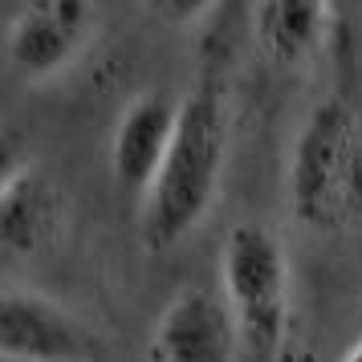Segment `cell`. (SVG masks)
<instances>
[{"label": "cell", "instance_id": "8", "mask_svg": "<svg viewBox=\"0 0 362 362\" xmlns=\"http://www.w3.org/2000/svg\"><path fill=\"white\" fill-rule=\"evenodd\" d=\"M175 127H180V102H171L167 94L147 90L134 102H127L110 134V171L122 192H134L143 199V192L155 183L171 151Z\"/></svg>", "mask_w": 362, "mask_h": 362}, {"label": "cell", "instance_id": "7", "mask_svg": "<svg viewBox=\"0 0 362 362\" xmlns=\"http://www.w3.org/2000/svg\"><path fill=\"white\" fill-rule=\"evenodd\" d=\"M69 228L66 187L41 167H25L0 196V252L13 261H33L62 245Z\"/></svg>", "mask_w": 362, "mask_h": 362}, {"label": "cell", "instance_id": "1", "mask_svg": "<svg viewBox=\"0 0 362 362\" xmlns=\"http://www.w3.org/2000/svg\"><path fill=\"white\" fill-rule=\"evenodd\" d=\"M228 159V115L216 90H196L180 102V127L159 175L139 199V236L163 252L175 248L212 212Z\"/></svg>", "mask_w": 362, "mask_h": 362}, {"label": "cell", "instance_id": "3", "mask_svg": "<svg viewBox=\"0 0 362 362\" xmlns=\"http://www.w3.org/2000/svg\"><path fill=\"white\" fill-rule=\"evenodd\" d=\"M220 293L228 301L245 354L277 358L289 338V264L285 248L273 232L257 220H240L220 248Z\"/></svg>", "mask_w": 362, "mask_h": 362}, {"label": "cell", "instance_id": "9", "mask_svg": "<svg viewBox=\"0 0 362 362\" xmlns=\"http://www.w3.org/2000/svg\"><path fill=\"white\" fill-rule=\"evenodd\" d=\"M326 25V0H257L252 41L273 66H297L310 57Z\"/></svg>", "mask_w": 362, "mask_h": 362}, {"label": "cell", "instance_id": "11", "mask_svg": "<svg viewBox=\"0 0 362 362\" xmlns=\"http://www.w3.org/2000/svg\"><path fill=\"white\" fill-rule=\"evenodd\" d=\"M25 147H21V139L8 127H0V196L8 192V183L17 180L21 171H25Z\"/></svg>", "mask_w": 362, "mask_h": 362}, {"label": "cell", "instance_id": "12", "mask_svg": "<svg viewBox=\"0 0 362 362\" xmlns=\"http://www.w3.org/2000/svg\"><path fill=\"white\" fill-rule=\"evenodd\" d=\"M338 362H362V342H354V346H350V350H346V354H342Z\"/></svg>", "mask_w": 362, "mask_h": 362}, {"label": "cell", "instance_id": "5", "mask_svg": "<svg viewBox=\"0 0 362 362\" xmlns=\"http://www.w3.org/2000/svg\"><path fill=\"white\" fill-rule=\"evenodd\" d=\"M0 358L94 362L98 338L74 310L29 289H0Z\"/></svg>", "mask_w": 362, "mask_h": 362}, {"label": "cell", "instance_id": "10", "mask_svg": "<svg viewBox=\"0 0 362 362\" xmlns=\"http://www.w3.org/2000/svg\"><path fill=\"white\" fill-rule=\"evenodd\" d=\"M143 4L155 21H163L171 29H183V25H196L216 0H143Z\"/></svg>", "mask_w": 362, "mask_h": 362}, {"label": "cell", "instance_id": "4", "mask_svg": "<svg viewBox=\"0 0 362 362\" xmlns=\"http://www.w3.org/2000/svg\"><path fill=\"white\" fill-rule=\"evenodd\" d=\"M94 29V0H25L8 25V62L25 82L57 78L86 53Z\"/></svg>", "mask_w": 362, "mask_h": 362}, {"label": "cell", "instance_id": "6", "mask_svg": "<svg viewBox=\"0 0 362 362\" xmlns=\"http://www.w3.org/2000/svg\"><path fill=\"white\" fill-rule=\"evenodd\" d=\"M240 329L220 289L187 285L151 329L147 362H240Z\"/></svg>", "mask_w": 362, "mask_h": 362}, {"label": "cell", "instance_id": "2", "mask_svg": "<svg viewBox=\"0 0 362 362\" xmlns=\"http://www.w3.org/2000/svg\"><path fill=\"white\" fill-rule=\"evenodd\" d=\"M289 212L313 232L362 220V118L342 98L317 102L289 151Z\"/></svg>", "mask_w": 362, "mask_h": 362}]
</instances>
